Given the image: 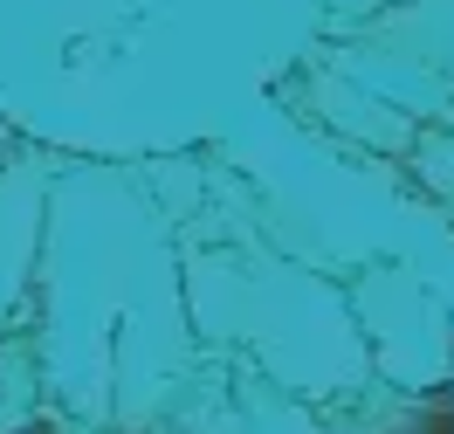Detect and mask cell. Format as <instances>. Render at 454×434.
Masks as SVG:
<instances>
[{
	"instance_id": "cell-1",
	"label": "cell",
	"mask_w": 454,
	"mask_h": 434,
	"mask_svg": "<svg viewBox=\"0 0 454 434\" xmlns=\"http://www.w3.org/2000/svg\"><path fill=\"white\" fill-rule=\"evenodd\" d=\"M21 434H56V428H49V421H35V428H21Z\"/></svg>"
}]
</instances>
